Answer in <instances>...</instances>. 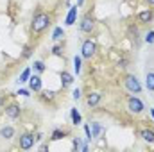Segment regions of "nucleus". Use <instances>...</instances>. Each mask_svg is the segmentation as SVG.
<instances>
[{
	"label": "nucleus",
	"mask_w": 154,
	"mask_h": 152,
	"mask_svg": "<svg viewBox=\"0 0 154 152\" xmlns=\"http://www.w3.org/2000/svg\"><path fill=\"white\" fill-rule=\"evenodd\" d=\"M127 109H129V113L133 114H140L143 109H145V106H143V102L138 99V97H129V100H127Z\"/></svg>",
	"instance_id": "obj_4"
},
{
	"label": "nucleus",
	"mask_w": 154,
	"mask_h": 152,
	"mask_svg": "<svg viewBox=\"0 0 154 152\" xmlns=\"http://www.w3.org/2000/svg\"><path fill=\"white\" fill-rule=\"evenodd\" d=\"M129 34L133 36L131 39L134 41V45H140V38H138L140 34H138V29H136V27H129Z\"/></svg>",
	"instance_id": "obj_19"
},
{
	"label": "nucleus",
	"mask_w": 154,
	"mask_h": 152,
	"mask_svg": "<svg viewBox=\"0 0 154 152\" xmlns=\"http://www.w3.org/2000/svg\"><path fill=\"white\" fill-rule=\"evenodd\" d=\"M2 104H4V97H0V108H2Z\"/></svg>",
	"instance_id": "obj_33"
},
{
	"label": "nucleus",
	"mask_w": 154,
	"mask_h": 152,
	"mask_svg": "<svg viewBox=\"0 0 154 152\" xmlns=\"http://www.w3.org/2000/svg\"><path fill=\"white\" fill-rule=\"evenodd\" d=\"M91 138H99L102 132H104V125L99 123V122H91Z\"/></svg>",
	"instance_id": "obj_11"
},
{
	"label": "nucleus",
	"mask_w": 154,
	"mask_h": 152,
	"mask_svg": "<svg viewBox=\"0 0 154 152\" xmlns=\"http://www.w3.org/2000/svg\"><path fill=\"white\" fill-rule=\"evenodd\" d=\"M75 16H77V5H72L70 7V11H68V16H66V25H74V22H75Z\"/></svg>",
	"instance_id": "obj_15"
},
{
	"label": "nucleus",
	"mask_w": 154,
	"mask_h": 152,
	"mask_svg": "<svg viewBox=\"0 0 154 152\" xmlns=\"http://www.w3.org/2000/svg\"><path fill=\"white\" fill-rule=\"evenodd\" d=\"M81 61H82L81 56H75V57H74V72H75V74L81 72Z\"/></svg>",
	"instance_id": "obj_22"
},
{
	"label": "nucleus",
	"mask_w": 154,
	"mask_h": 152,
	"mask_svg": "<svg viewBox=\"0 0 154 152\" xmlns=\"http://www.w3.org/2000/svg\"><path fill=\"white\" fill-rule=\"evenodd\" d=\"M63 38H65V31H63V27H56L54 32H52V39H54V41H61Z\"/></svg>",
	"instance_id": "obj_17"
},
{
	"label": "nucleus",
	"mask_w": 154,
	"mask_h": 152,
	"mask_svg": "<svg viewBox=\"0 0 154 152\" xmlns=\"http://www.w3.org/2000/svg\"><path fill=\"white\" fill-rule=\"evenodd\" d=\"M5 114H7L11 120H16V118H20L22 109H20L18 104H9V106H5Z\"/></svg>",
	"instance_id": "obj_7"
},
{
	"label": "nucleus",
	"mask_w": 154,
	"mask_h": 152,
	"mask_svg": "<svg viewBox=\"0 0 154 152\" xmlns=\"http://www.w3.org/2000/svg\"><path fill=\"white\" fill-rule=\"evenodd\" d=\"M70 116H72V123H74V125H79L81 120H82V116H81V113H79L77 109H70Z\"/></svg>",
	"instance_id": "obj_18"
},
{
	"label": "nucleus",
	"mask_w": 154,
	"mask_h": 152,
	"mask_svg": "<svg viewBox=\"0 0 154 152\" xmlns=\"http://www.w3.org/2000/svg\"><path fill=\"white\" fill-rule=\"evenodd\" d=\"M43 97L45 99H52L54 97V91H43Z\"/></svg>",
	"instance_id": "obj_28"
},
{
	"label": "nucleus",
	"mask_w": 154,
	"mask_h": 152,
	"mask_svg": "<svg viewBox=\"0 0 154 152\" xmlns=\"http://www.w3.org/2000/svg\"><path fill=\"white\" fill-rule=\"evenodd\" d=\"M147 4H149V5H154V0H147Z\"/></svg>",
	"instance_id": "obj_32"
},
{
	"label": "nucleus",
	"mask_w": 154,
	"mask_h": 152,
	"mask_svg": "<svg viewBox=\"0 0 154 152\" xmlns=\"http://www.w3.org/2000/svg\"><path fill=\"white\" fill-rule=\"evenodd\" d=\"M100 100H102V95H100L99 91H91V93L86 97V106L95 108V106H99V104H100Z\"/></svg>",
	"instance_id": "obj_8"
},
{
	"label": "nucleus",
	"mask_w": 154,
	"mask_h": 152,
	"mask_svg": "<svg viewBox=\"0 0 154 152\" xmlns=\"http://www.w3.org/2000/svg\"><path fill=\"white\" fill-rule=\"evenodd\" d=\"M152 18H154V11L152 9H145V11L138 13V20H140L142 23H149Z\"/></svg>",
	"instance_id": "obj_10"
},
{
	"label": "nucleus",
	"mask_w": 154,
	"mask_h": 152,
	"mask_svg": "<svg viewBox=\"0 0 154 152\" xmlns=\"http://www.w3.org/2000/svg\"><path fill=\"white\" fill-rule=\"evenodd\" d=\"M29 77H31V68H25V70L22 72L20 79H18V82H20V84H22V82H27V81H29Z\"/></svg>",
	"instance_id": "obj_20"
},
{
	"label": "nucleus",
	"mask_w": 154,
	"mask_h": 152,
	"mask_svg": "<svg viewBox=\"0 0 154 152\" xmlns=\"http://www.w3.org/2000/svg\"><path fill=\"white\" fill-rule=\"evenodd\" d=\"M97 54V43L93 39H84L81 47V57L82 59H91Z\"/></svg>",
	"instance_id": "obj_2"
},
{
	"label": "nucleus",
	"mask_w": 154,
	"mask_h": 152,
	"mask_svg": "<svg viewBox=\"0 0 154 152\" xmlns=\"http://www.w3.org/2000/svg\"><path fill=\"white\" fill-rule=\"evenodd\" d=\"M18 95H23V97H29V90H18Z\"/></svg>",
	"instance_id": "obj_29"
},
{
	"label": "nucleus",
	"mask_w": 154,
	"mask_h": 152,
	"mask_svg": "<svg viewBox=\"0 0 154 152\" xmlns=\"http://www.w3.org/2000/svg\"><path fill=\"white\" fill-rule=\"evenodd\" d=\"M82 4H84V0H77V7H81Z\"/></svg>",
	"instance_id": "obj_31"
},
{
	"label": "nucleus",
	"mask_w": 154,
	"mask_h": 152,
	"mask_svg": "<svg viewBox=\"0 0 154 152\" xmlns=\"http://www.w3.org/2000/svg\"><path fill=\"white\" fill-rule=\"evenodd\" d=\"M31 56V52H29V47H25V50H23V57H29Z\"/></svg>",
	"instance_id": "obj_30"
},
{
	"label": "nucleus",
	"mask_w": 154,
	"mask_h": 152,
	"mask_svg": "<svg viewBox=\"0 0 154 152\" xmlns=\"http://www.w3.org/2000/svg\"><path fill=\"white\" fill-rule=\"evenodd\" d=\"M151 113H152V118H154V109H151Z\"/></svg>",
	"instance_id": "obj_34"
},
{
	"label": "nucleus",
	"mask_w": 154,
	"mask_h": 152,
	"mask_svg": "<svg viewBox=\"0 0 154 152\" xmlns=\"http://www.w3.org/2000/svg\"><path fill=\"white\" fill-rule=\"evenodd\" d=\"M34 70H36L38 74H43V72H45V63H43V61H34Z\"/></svg>",
	"instance_id": "obj_23"
},
{
	"label": "nucleus",
	"mask_w": 154,
	"mask_h": 152,
	"mask_svg": "<svg viewBox=\"0 0 154 152\" xmlns=\"http://www.w3.org/2000/svg\"><path fill=\"white\" fill-rule=\"evenodd\" d=\"M72 97H74V100H79V99H81V90H79V88H75V90H74Z\"/></svg>",
	"instance_id": "obj_26"
},
{
	"label": "nucleus",
	"mask_w": 154,
	"mask_h": 152,
	"mask_svg": "<svg viewBox=\"0 0 154 152\" xmlns=\"http://www.w3.org/2000/svg\"><path fill=\"white\" fill-rule=\"evenodd\" d=\"M59 77H61V84H63V88H68V86H72V82H74V75L72 74H68V72H61L59 74Z\"/></svg>",
	"instance_id": "obj_12"
},
{
	"label": "nucleus",
	"mask_w": 154,
	"mask_h": 152,
	"mask_svg": "<svg viewBox=\"0 0 154 152\" xmlns=\"http://www.w3.org/2000/svg\"><path fill=\"white\" fill-rule=\"evenodd\" d=\"M34 143H36V136H34V134L25 132V134H22V136H20V149L29 150V149H32V147H34Z\"/></svg>",
	"instance_id": "obj_6"
},
{
	"label": "nucleus",
	"mask_w": 154,
	"mask_h": 152,
	"mask_svg": "<svg viewBox=\"0 0 154 152\" xmlns=\"http://www.w3.org/2000/svg\"><path fill=\"white\" fill-rule=\"evenodd\" d=\"M27 82H29L31 91H41V77L39 75H31Z\"/></svg>",
	"instance_id": "obj_9"
},
{
	"label": "nucleus",
	"mask_w": 154,
	"mask_h": 152,
	"mask_svg": "<svg viewBox=\"0 0 154 152\" xmlns=\"http://www.w3.org/2000/svg\"><path fill=\"white\" fill-rule=\"evenodd\" d=\"M145 86L149 91H154V72H147L145 75Z\"/></svg>",
	"instance_id": "obj_16"
},
{
	"label": "nucleus",
	"mask_w": 154,
	"mask_h": 152,
	"mask_svg": "<svg viewBox=\"0 0 154 152\" xmlns=\"http://www.w3.org/2000/svg\"><path fill=\"white\" fill-rule=\"evenodd\" d=\"M124 84H125V90H127L129 93H134V95L142 93V82L138 81V77H136V75H133V74L125 75Z\"/></svg>",
	"instance_id": "obj_3"
},
{
	"label": "nucleus",
	"mask_w": 154,
	"mask_h": 152,
	"mask_svg": "<svg viewBox=\"0 0 154 152\" xmlns=\"http://www.w3.org/2000/svg\"><path fill=\"white\" fill-rule=\"evenodd\" d=\"M84 134H86V140H91V129H90V125H84Z\"/></svg>",
	"instance_id": "obj_25"
},
{
	"label": "nucleus",
	"mask_w": 154,
	"mask_h": 152,
	"mask_svg": "<svg viewBox=\"0 0 154 152\" xmlns=\"http://www.w3.org/2000/svg\"><path fill=\"white\" fill-rule=\"evenodd\" d=\"M79 29H81V32H86V34L93 32V29H95V20H93V16H91V14H84V16L81 18Z\"/></svg>",
	"instance_id": "obj_5"
},
{
	"label": "nucleus",
	"mask_w": 154,
	"mask_h": 152,
	"mask_svg": "<svg viewBox=\"0 0 154 152\" xmlns=\"http://www.w3.org/2000/svg\"><path fill=\"white\" fill-rule=\"evenodd\" d=\"M140 136H142L143 141H147V143H154V129H143V131L140 132Z\"/></svg>",
	"instance_id": "obj_14"
},
{
	"label": "nucleus",
	"mask_w": 154,
	"mask_h": 152,
	"mask_svg": "<svg viewBox=\"0 0 154 152\" xmlns=\"http://www.w3.org/2000/svg\"><path fill=\"white\" fill-rule=\"evenodd\" d=\"M65 136H66V132H65V131L56 129V131L52 132V136H50V138H52V140H61V138H65Z\"/></svg>",
	"instance_id": "obj_21"
},
{
	"label": "nucleus",
	"mask_w": 154,
	"mask_h": 152,
	"mask_svg": "<svg viewBox=\"0 0 154 152\" xmlns=\"http://www.w3.org/2000/svg\"><path fill=\"white\" fill-rule=\"evenodd\" d=\"M52 54H54V56H59V54H61V47H59V45H56V47L52 48Z\"/></svg>",
	"instance_id": "obj_27"
},
{
	"label": "nucleus",
	"mask_w": 154,
	"mask_h": 152,
	"mask_svg": "<svg viewBox=\"0 0 154 152\" xmlns=\"http://www.w3.org/2000/svg\"><path fill=\"white\" fill-rule=\"evenodd\" d=\"M145 41H147L149 45H152L154 43V31H149V32L145 34Z\"/></svg>",
	"instance_id": "obj_24"
},
{
	"label": "nucleus",
	"mask_w": 154,
	"mask_h": 152,
	"mask_svg": "<svg viewBox=\"0 0 154 152\" xmlns=\"http://www.w3.org/2000/svg\"><path fill=\"white\" fill-rule=\"evenodd\" d=\"M0 138H4V140H11V138H14V129H13L11 125L2 127V129H0Z\"/></svg>",
	"instance_id": "obj_13"
},
{
	"label": "nucleus",
	"mask_w": 154,
	"mask_h": 152,
	"mask_svg": "<svg viewBox=\"0 0 154 152\" xmlns=\"http://www.w3.org/2000/svg\"><path fill=\"white\" fill-rule=\"evenodd\" d=\"M50 16L47 13H36L32 16V31L34 32H43L48 25H50Z\"/></svg>",
	"instance_id": "obj_1"
}]
</instances>
